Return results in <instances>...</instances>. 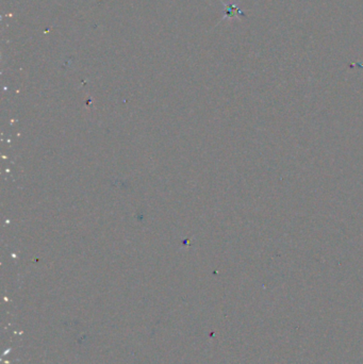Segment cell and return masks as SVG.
<instances>
[{
	"label": "cell",
	"instance_id": "cell-1",
	"mask_svg": "<svg viewBox=\"0 0 363 364\" xmlns=\"http://www.w3.org/2000/svg\"><path fill=\"white\" fill-rule=\"evenodd\" d=\"M226 7V16L227 18H232V17H239V15H243L245 16L244 12L240 10V7L237 4H227Z\"/></svg>",
	"mask_w": 363,
	"mask_h": 364
}]
</instances>
